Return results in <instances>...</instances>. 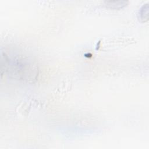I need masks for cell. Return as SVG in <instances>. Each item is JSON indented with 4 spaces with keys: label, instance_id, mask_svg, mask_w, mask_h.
<instances>
[{
    "label": "cell",
    "instance_id": "cell-1",
    "mask_svg": "<svg viewBox=\"0 0 149 149\" xmlns=\"http://www.w3.org/2000/svg\"><path fill=\"white\" fill-rule=\"evenodd\" d=\"M128 1H105L104 2L105 5L111 9H119L125 7L128 3Z\"/></svg>",
    "mask_w": 149,
    "mask_h": 149
},
{
    "label": "cell",
    "instance_id": "cell-2",
    "mask_svg": "<svg viewBox=\"0 0 149 149\" xmlns=\"http://www.w3.org/2000/svg\"><path fill=\"white\" fill-rule=\"evenodd\" d=\"M139 19L143 22L148 20V5H143L139 11Z\"/></svg>",
    "mask_w": 149,
    "mask_h": 149
}]
</instances>
